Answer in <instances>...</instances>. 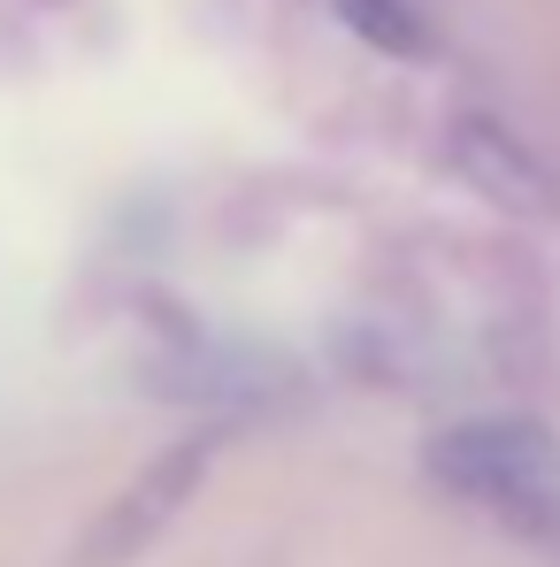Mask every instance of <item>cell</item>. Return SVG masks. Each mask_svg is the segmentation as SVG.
<instances>
[{
    "label": "cell",
    "instance_id": "obj_1",
    "mask_svg": "<svg viewBox=\"0 0 560 567\" xmlns=\"http://www.w3.org/2000/svg\"><path fill=\"white\" fill-rule=\"evenodd\" d=\"M430 475L461 491L468 506L560 537V437L530 414H491V422H454L430 437Z\"/></svg>",
    "mask_w": 560,
    "mask_h": 567
},
{
    "label": "cell",
    "instance_id": "obj_2",
    "mask_svg": "<svg viewBox=\"0 0 560 567\" xmlns=\"http://www.w3.org/2000/svg\"><path fill=\"white\" fill-rule=\"evenodd\" d=\"M207 461H215V445H207V437H185V445L154 453V461H146V468H139L93 514V529L70 545V567H131L139 553H154V537H162L192 498H200Z\"/></svg>",
    "mask_w": 560,
    "mask_h": 567
},
{
    "label": "cell",
    "instance_id": "obj_3",
    "mask_svg": "<svg viewBox=\"0 0 560 567\" xmlns=\"http://www.w3.org/2000/svg\"><path fill=\"white\" fill-rule=\"evenodd\" d=\"M454 169H461L468 185L483 192V199H499V207H546V177L530 169V154L507 138V131H491V123H454Z\"/></svg>",
    "mask_w": 560,
    "mask_h": 567
},
{
    "label": "cell",
    "instance_id": "obj_4",
    "mask_svg": "<svg viewBox=\"0 0 560 567\" xmlns=\"http://www.w3.org/2000/svg\"><path fill=\"white\" fill-rule=\"evenodd\" d=\"M338 16H346L369 47H384V54H415V47H422V23H415L407 0H338Z\"/></svg>",
    "mask_w": 560,
    "mask_h": 567
}]
</instances>
